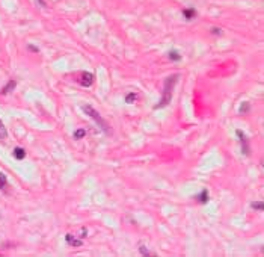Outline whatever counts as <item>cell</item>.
<instances>
[{
  "label": "cell",
  "mask_w": 264,
  "mask_h": 257,
  "mask_svg": "<svg viewBox=\"0 0 264 257\" xmlns=\"http://www.w3.org/2000/svg\"><path fill=\"white\" fill-rule=\"evenodd\" d=\"M178 74H174V76H169L166 80H165V85H163V95H161V100L154 106V109H161L165 106H168L171 103V98H172V91L174 86L177 85L178 82Z\"/></svg>",
  "instance_id": "obj_1"
},
{
  "label": "cell",
  "mask_w": 264,
  "mask_h": 257,
  "mask_svg": "<svg viewBox=\"0 0 264 257\" xmlns=\"http://www.w3.org/2000/svg\"><path fill=\"white\" fill-rule=\"evenodd\" d=\"M81 109H83V112H85L86 115H89V117H91L92 119H94V121H95V123H97L100 127H101V130H103V132H106V133H109V132H110L107 121H106V119H104V118L101 117V115H100V114H98V112H97V110L92 107V106L86 105V106H83Z\"/></svg>",
  "instance_id": "obj_2"
},
{
  "label": "cell",
  "mask_w": 264,
  "mask_h": 257,
  "mask_svg": "<svg viewBox=\"0 0 264 257\" xmlns=\"http://www.w3.org/2000/svg\"><path fill=\"white\" fill-rule=\"evenodd\" d=\"M77 82L80 83L81 86H91L92 83H94V74L92 73H79V79H77Z\"/></svg>",
  "instance_id": "obj_3"
},
{
  "label": "cell",
  "mask_w": 264,
  "mask_h": 257,
  "mask_svg": "<svg viewBox=\"0 0 264 257\" xmlns=\"http://www.w3.org/2000/svg\"><path fill=\"white\" fill-rule=\"evenodd\" d=\"M235 135L239 136V139H240V142L243 144V151H244V154H249V147H248V141H246V135L241 132V130H237L235 132Z\"/></svg>",
  "instance_id": "obj_4"
},
{
  "label": "cell",
  "mask_w": 264,
  "mask_h": 257,
  "mask_svg": "<svg viewBox=\"0 0 264 257\" xmlns=\"http://www.w3.org/2000/svg\"><path fill=\"white\" fill-rule=\"evenodd\" d=\"M65 239H67V242H68L69 245H73V246H81L83 245V241L81 239H77L76 236H73V234H67L65 236Z\"/></svg>",
  "instance_id": "obj_5"
},
{
  "label": "cell",
  "mask_w": 264,
  "mask_h": 257,
  "mask_svg": "<svg viewBox=\"0 0 264 257\" xmlns=\"http://www.w3.org/2000/svg\"><path fill=\"white\" fill-rule=\"evenodd\" d=\"M15 86H17V82H15V80L12 79V80H9V82L6 83V86H5V88H3V89L0 91V94L6 95V94H9L11 91H14V89H15Z\"/></svg>",
  "instance_id": "obj_6"
},
{
  "label": "cell",
  "mask_w": 264,
  "mask_h": 257,
  "mask_svg": "<svg viewBox=\"0 0 264 257\" xmlns=\"http://www.w3.org/2000/svg\"><path fill=\"white\" fill-rule=\"evenodd\" d=\"M14 157L17 159V160H23L24 157H26V151H24L21 147H17V148H14Z\"/></svg>",
  "instance_id": "obj_7"
},
{
  "label": "cell",
  "mask_w": 264,
  "mask_h": 257,
  "mask_svg": "<svg viewBox=\"0 0 264 257\" xmlns=\"http://www.w3.org/2000/svg\"><path fill=\"white\" fill-rule=\"evenodd\" d=\"M183 15L187 18V20H192L196 17V11L193 8H187V9H183Z\"/></svg>",
  "instance_id": "obj_8"
},
{
  "label": "cell",
  "mask_w": 264,
  "mask_h": 257,
  "mask_svg": "<svg viewBox=\"0 0 264 257\" xmlns=\"http://www.w3.org/2000/svg\"><path fill=\"white\" fill-rule=\"evenodd\" d=\"M208 198H210V195H208V192H207V189H204L199 195H198V200H199V203H202V204H205L208 203Z\"/></svg>",
  "instance_id": "obj_9"
},
{
  "label": "cell",
  "mask_w": 264,
  "mask_h": 257,
  "mask_svg": "<svg viewBox=\"0 0 264 257\" xmlns=\"http://www.w3.org/2000/svg\"><path fill=\"white\" fill-rule=\"evenodd\" d=\"M138 100V94L136 92H130V94H127V97H125V103H128V105H131V103H134Z\"/></svg>",
  "instance_id": "obj_10"
},
{
  "label": "cell",
  "mask_w": 264,
  "mask_h": 257,
  "mask_svg": "<svg viewBox=\"0 0 264 257\" xmlns=\"http://www.w3.org/2000/svg\"><path fill=\"white\" fill-rule=\"evenodd\" d=\"M6 136H8V130H6L2 118H0V139H6Z\"/></svg>",
  "instance_id": "obj_11"
},
{
  "label": "cell",
  "mask_w": 264,
  "mask_h": 257,
  "mask_svg": "<svg viewBox=\"0 0 264 257\" xmlns=\"http://www.w3.org/2000/svg\"><path fill=\"white\" fill-rule=\"evenodd\" d=\"M86 136V130L85 128H77L76 132H74V139H81V138H85Z\"/></svg>",
  "instance_id": "obj_12"
},
{
  "label": "cell",
  "mask_w": 264,
  "mask_h": 257,
  "mask_svg": "<svg viewBox=\"0 0 264 257\" xmlns=\"http://www.w3.org/2000/svg\"><path fill=\"white\" fill-rule=\"evenodd\" d=\"M251 207L255 209V210H258V212H263L264 210V203L263 201H255V203L251 204Z\"/></svg>",
  "instance_id": "obj_13"
},
{
  "label": "cell",
  "mask_w": 264,
  "mask_h": 257,
  "mask_svg": "<svg viewBox=\"0 0 264 257\" xmlns=\"http://www.w3.org/2000/svg\"><path fill=\"white\" fill-rule=\"evenodd\" d=\"M8 186V178L3 173H0V189H6Z\"/></svg>",
  "instance_id": "obj_14"
},
{
  "label": "cell",
  "mask_w": 264,
  "mask_h": 257,
  "mask_svg": "<svg viewBox=\"0 0 264 257\" xmlns=\"http://www.w3.org/2000/svg\"><path fill=\"white\" fill-rule=\"evenodd\" d=\"M169 59H171V61H175V62H177V61H180V59H181V55H180L178 52H175V50H172V52H169Z\"/></svg>",
  "instance_id": "obj_15"
},
{
  "label": "cell",
  "mask_w": 264,
  "mask_h": 257,
  "mask_svg": "<svg viewBox=\"0 0 264 257\" xmlns=\"http://www.w3.org/2000/svg\"><path fill=\"white\" fill-rule=\"evenodd\" d=\"M249 109H251L249 103H243V105L239 107V112H240V114H248V112H249Z\"/></svg>",
  "instance_id": "obj_16"
},
{
  "label": "cell",
  "mask_w": 264,
  "mask_h": 257,
  "mask_svg": "<svg viewBox=\"0 0 264 257\" xmlns=\"http://www.w3.org/2000/svg\"><path fill=\"white\" fill-rule=\"evenodd\" d=\"M139 250H140V253H142L143 256H151V253H149V251L143 245H140V248H139Z\"/></svg>",
  "instance_id": "obj_17"
},
{
  "label": "cell",
  "mask_w": 264,
  "mask_h": 257,
  "mask_svg": "<svg viewBox=\"0 0 264 257\" xmlns=\"http://www.w3.org/2000/svg\"><path fill=\"white\" fill-rule=\"evenodd\" d=\"M211 34H213V35H220L222 32H220V29H218V27H213V29H211Z\"/></svg>",
  "instance_id": "obj_18"
},
{
  "label": "cell",
  "mask_w": 264,
  "mask_h": 257,
  "mask_svg": "<svg viewBox=\"0 0 264 257\" xmlns=\"http://www.w3.org/2000/svg\"><path fill=\"white\" fill-rule=\"evenodd\" d=\"M29 48L32 50V52H36L38 53V47H33V46H29Z\"/></svg>",
  "instance_id": "obj_19"
}]
</instances>
